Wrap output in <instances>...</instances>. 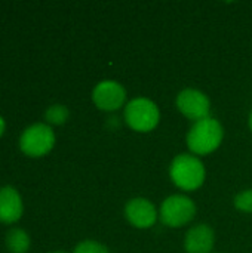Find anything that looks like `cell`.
<instances>
[{"mask_svg":"<svg viewBox=\"0 0 252 253\" xmlns=\"http://www.w3.org/2000/svg\"><path fill=\"white\" fill-rule=\"evenodd\" d=\"M224 138V129L217 119L208 117L196 122L187 133V147L193 154L206 156L215 151Z\"/></svg>","mask_w":252,"mask_h":253,"instance_id":"1","label":"cell"},{"mask_svg":"<svg viewBox=\"0 0 252 253\" xmlns=\"http://www.w3.org/2000/svg\"><path fill=\"white\" fill-rule=\"evenodd\" d=\"M172 182L184 191H195L205 182V166L193 154L177 156L169 166Z\"/></svg>","mask_w":252,"mask_h":253,"instance_id":"2","label":"cell"},{"mask_svg":"<svg viewBox=\"0 0 252 253\" xmlns=\"http://www.w3.org/2000/svg\"><path fill=\"white\" fill-rule=\"evenodd\" d=\"M126 125L135 132H150L153 130L159 120L160 113L157 105L149 98H134L125 107L123 113Z\"/></svg>","mask_w":252,"mask_h":253,"instance_id":"3","label":"cell"},{"mask_svg":"<svg viewBox=\"0 0 252 253\" xmlns=\"http://www.w3.org/2000/svg\"><path fill=\"white\" fill-rule=\"evenodd\" d=\"M196 215V205L192 199L183 194H174L163 200L159 216L163 225L180 228L187 225Z\"/></svg>","mask_w":252,"mask_h":253,"instance_id":"4","label":"cell"},{"mask_svg":"<svg viewBox=\"0 0 252 253\" xmlns=\"http://www.w3.org/2000/svg\"><path fill=\"white\" fill-rule=\"evenodd\" d=\"M53 145L55 133L46 123H34L28 126L19 138V147L22 153L30 157H42L48 154Z\"/></svg>","mask_w":252,"mask_h":253,"instance_id":"5","label":"cell"},{"mask_svg":"<svg viewBox=\"0 0 252 253\" xmlns=\"http://www.w3.org/2000/svg\"><path fill=\"white\" fill-rule=\"evenodd\" d=\"M178 111L192 122H201L209 117V98L198 89H184L177 96Z\"/></svg>","mask_w":252,"mask_h":253,"instance_id":"6","label":"cell"},{"mask_svg":"<svg viewBox=\"0 0 252 253\" xmlns=\"http://www.w3.org/2000/svg\"><path fill=\"white\" fill-rule=\"evenodd\" d=\"M92 101L102 111H116L126 101L125 87L116 80H102L92 90Z\"/></svg>","mask_w":252,"mask_h":253,"instance_id":"7","label":"cell"},{"mask_svg":"<svg viewBox=\"0 0 252 253\" xmlns=\"http://www.w3.org/2000/svg\"><path fill=\"white\" fill-rule=\"evenodd\" d=\"M157 215L159 213L154 205L144 197L132 199L125 206V216L129 221V224L134 225L135 228L146 230L153 227L156 224Z\"/></svg>","mask_w":252,"mask_h":253,"instance_id":"8","label":"cell"},{"mask_svg":"<svg viewBox=\"0 0 252 253\" xmlns=\"http://www.w3.org/2000/svg\"><path fill=\"white\" fill-rule=\"evenodd\" d=\"M214 243V230L206 224H199L187 231L184 239V249L187 253H211Z\"/></svg>","mask_w":252,"mask_h":253,"instance_id":"9","label":"cell"},{"mask_svg":"<svg viewBox=\"0 0 252 253\" xmlns=\"http://www.w3.org/2000/svg\"><path fill=\"white\" fill-rule=\"evenodd\" d=\"M22 199L19 193L10 187L0 188V222L13 224L22 216Z\"/></svg>","mask_w":252,"mask_h":253,"instance_id":"10","label":"cell"},{"mask_svg":"<svg viewBox=\"0 0 252 253\" xmlns=\"http://www.w3.org/2000/svg\"><path fill=\"white\" fill-rule=\"evenodd\" d=\"M6 248L12 253H27L30 249V237L21 228H12L6 234Z\"/></svg>","mask_w":252,"mask_h":253,"instance_id":"11","label":"cell"},{"mask_svg":"<svg viewBox=\"0 0 252 253\" xmlns=\"http://www.w3.org/2000/svg\"><path fill=\"white\" fill-rule=\"evenodd\" d=\"M68 116L70 111L62 104H53L45 113V119L49 125H62L68 120Z\"/></svg>","mask_w":252,"mask_h":253,"instance_id":"12","label":"cell"},{"mask_svg":"<svg viewBox=\"0 0 252 253\" xmlns=\"http://www.w3.org/2000/svg\"><path fill=\"white\" fill-rule=\"evenodd\" d=\"M235 206L238 211L252 213V190H245L235 197Z\"/></svg>","mask_w":252,"mask_h":253,"instance_id":"13","label":"cell"},{"mask_svg":"<svg viewBox=\"0 0 252 253\" xmlns=\"http://www.w3.org/2000/svg\"><path fill=\"white\" fill-rule=\"evenodd\" d=\"M73 253H110L108 249L98 243V242H94V240H85L82 243H79L74 249Z\"/></svg>","mask_w":252,"mask_h":253,"instance_id":"14","label":"cell"},{"mask_svg":"<svg viewBox=\"0 0 252 253\" xmlns=\"http://www.w3.org/2000/svg\"><path fill=\"white\" fill-rule=\"evenodd\" d=\"M3 130H4V120L0 117V136H1V133H3Z\"/></svg>","mask_w":252,"mask_h":253,"instance_id":"15","label":"cell"},{"mask_svg":"<svg viewBox=\"0 0 252 253\" xmlns=\"http://www.w3.org/2000/svg\"><path fill=\"white\" fill-rule=\"evenodd\" d=\"M250 129H251V132H252V111H251V114H250Z\"/></svg>","mask_w":252,"mask_h":253,"instance_id":"16","label":"cell"},{"mask_svg":"<svg viewBox=\"0 0 252 253\" xmlns=\"http://www.w3.org/2000/svg\"><path fill=\"white\" fill-rule=\"evenodd\" d=\"M52 253H65V252H52Z\"/></svg>","mask_w":252,"mask_h":253,"instance_id":"17","label":"cell"}]
</instances>
